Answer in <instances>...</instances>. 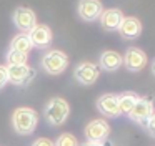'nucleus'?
Returning <instances> with one entry per match:
<instances>
[{
	"label": "nucleus",
	"mask_w": 155,
	"mask_h": 146,
	"mask_svg": "<svg viewBox=\"0 0 155 146\" xmlns=\"http://www.w3.org/2000/svg\"><path fill=\"white\" fill-rule=\"evenodd\" d=\"M38 123V115L35 110L32 108H17L12 115V125H14V129L18 133V135H32L37 128Z\"/></svg>",
	"instance_id": "1"
},
{
	"label": "nucleus",
	"mask_w": 155,
	"mask_h": 146,
	"mask_svg": "<svg viewBox=\"0 0 155 146\" xmlns=\"http://www.w3.org/2000/svg\"><path fill=\"white\" fill-rule=\"evenodd\" d=\"M122 65L130 71H140L147 65V55L137 46H130L122 56Z\"/></svg>",
	"instance_id": "6"
},
{
	"label": "nucleus",
	"mask_w": 155,
	"mask_h": 146,
	"mask_svg": "<svg viewBox=\"0 0 155 146\" xmlns=\"http://www.w3.org/2000/svg\"><path fill=\"white\" fill-rule=\"evenodd\" d=\"M8 83V73H7V65H0V90Z\"/></svg>",
	"instance_id": "20"
},
{
	"label": "nucleus",
	"mask_w": 155,
	"mask_h": 146,
	"mask_svg": "<svg viewBox=\"0 0 155 146\" xmlns=\"http://www.w3.org/2000/svg\"><path fill=\"white\" fill-rule=\"evenodd\" d=\"M8 50H15V52H22V53H27L32 50V43H30V38H28L27 33H18L12 38L10 42V48Z\"/></svg>",
	"instance_id": "16"
},
{
	"label": "nucleus",
	"mask_w": 155,
	"mask_h": 146,
	"mask_svg": "<svg viewBox=\"0 0 155 146\" xmlns=\"http://www.w3.org/2000/svg\"><path fill=\"white\" fill-rule=\"evenodd\" d=\"M100 66L105 70V71H115L122 66V55L114 50H105L100 55V60H98Z\"/></svg>",
	"instance_id": "15"
},
{
	"label": "nucleus",
	"mask_w": 155,
	"mask_h": 146,
	"mask_svg": "<svg viewBox=\"0 0 155 146\" xmlns=\"http://www.w3.org/2000/svg\"><path fill=\"white\" fill-rule=\"evenodd\" d=\"M137 101H138V96L134 95V93H124V95H120L118 96V110H120V115L128 116Z\"/></svg>",
	"instance_id": "17"
},
{
	"label": "nucleus",
	"mask_w": 155,
	"mask_h": 146,
	"mask_svg": "<svg viewBox=\"0 0 155 146\" xmlns=\"http://www.w3.org/2000/svg\"><path fill=\"white\" fill-rule=\"evenodd\" d=\"M78 146H105L104 143H85V144H78Z\"/></svg>",
	"instance_id": "23"
},
{
	"label": "nucleus",
	"mask_w": 155,
	"mask_h": 146,
	"mask_svg": "<svg viewBox=\"0 0 155 146\" xmlns=\"http://www.w3.org/2000/svg\"><path fill=\"white\" fill-rule=\"evenodd\" d=\"M32 146H55V144H54V141L48 139V138H38L32 143Z\"/></svg>",
	"instance_id": "22"
},
{
	"label": "nucleus",
	"mask_w": 155,
	"mask_h": 146,
	"mask_svg": "<svg viewBox=\"0 0 155 146\" xmlns=\"http://www.w3.org/2000/svg\"><path fill=\"white\" fill-rule=\"evenodd\" d=\"M54 144L55 146H78V141L70 133H62L57 138V143H54Z\"/></svg>",
	"instance_id": "19"
},
{
	"label": "nucleus",
	"mask_w": 155,
	"mask_h": 146,
	"mask_svg": "<svg viewBox=\"0 0 155 146\" xmlns=\"http://www.w3.org/2000/svg\"><path fill=\"white\" fill-rule=\"evenodd\" d=\"M98 75H100L98 66L94 65V63H90V62L77 65V68H75V71H74V76L77 78V81L82 83V85H87V86L94 85V83L97 81Z\"/></svg>",
	"instance_id": "8"
},
{
	"label": "nucleus",
	"mask_w": 155,
	"mask_h": 146,
	"mask_svg": "<svg viewBox=\"0 0 155 146\" xmlns=\"http://www.w3.org/2000/svg\"><path fill=\"white\" fill-rule=\"evenodd\" d=\"M28 38H30L32 46L37 48H47L52 43V30L48 25H35L34 28L28 32Z\"/></svg>",
	"instance_id": "11"
},
{
	"label": "nucleus",
	"mask_w": 155,
	"mask_h": 146,
	"mask_svg": "<svg viewBox=\"0 0 155 146\" xmlns=\"http://www.w3.org/2000/svg\"><path fill=\"white\" fill-rule=\"evenodd\" d=\"M68 65V58L60 50H48L42 58V66L48 75H58Z\"/></svg>",
	"instance_id": "3"
},
{
	"label": "nucleus",
	"mask_w": 155,
	"mask_h": 146,
	"mask_svg": "<svg viewBox=\"0 0 155 146\" xmlns=\"http://www.w3.org/2000/svg\"><path fill=\"white\" fill-rule=\"evenodd\" d=\"M152 73H153V75H155V62L152 63Z\"/></svg>",
	"instance_id": "24"
},
{
	"label": "nucleus",
	"mask_w": 155,
	"mask_h": 146,
	"mask_svg": "<svg viewBox=\"0 0 155 146\" xmlns=\"http://www.w3.org/2000/svg\"><path fill=\"white\" fill-rule=\"evenodd\" d=\"M152 113H153V103H152V100L138 98V101L135 103V106L132 108L128 116L132 118V121L138 123V125H145V121L150 118Z\"/></svg>",
	"instance_id": "12"
},
{
	"label": "nucleus",
	"mask_w": 155,
	"mask_h": 146,
	"mask_svg": "<svg viewBox=\"0 0 155 146\" xmlns=\"http://www.w3.org/2000/svg\"><path fill=\"white\" fill-rule=\"evenodd\" d=\"M14 23L17 28H20L24 33H28L37 25V17L35 12L28 7H18L14 13Z\"/></svg>",
	"instance_id": "7"
},
{
	"label": "nucleus",
	"mask_w": 155,
	"mask_h": 146,
	"mask_svg": "<svg viewBox=\"0 0 155 146\" xmlns=\"http://www.w3.org/2000/svg\"><path fill=\"white\" fill-rule=\"evenodd\" d=\"M145 126H147V131L150 133V136L155 138V111L150 115V118L145 121Z\"/></svg>",
	"instance_id": "21"
},
{
	"label": "nucleus",
	"mask_w": 155,
	"mask_h": 146,
	"mask_svg": "<svg viewBox=\"0 0 155 146\" xmlns=\"http://www.w3.org/2000/svg\"><path fill=\"white\" fill-rule=\"evenodd\" d=\"M8 73V83L17 86H25L35 78V68L28 65H18V66H7Z\"/></svg>",
	"instance_id": "5"
},
{
	"label": "nucleus",
	"mask_w": 155,
	"mask_h": 146,
	"mask_svg": "<svg viewBox=\"0 0 155 146\" xmlns=\"http://www.w3.org/2000/svg\"><path fill=\"white\" fill-rule=\"evenodd\" d=\"M122 20H124V13L122 10L118 8H108V10H104L100 15V25L104 30L107 32H114V30H118Z\"/></svg>",
	"instance_id": "13"
},
{
	"label": "nucleus",
	"mask_w": 155,
	"mask_h": 146,
	"mask_svg": "<svg viewBox=\"0 0 155 146\" xmlns=\"http://www.w3.org/2000/svg\"><path fill=\"white\" fill-rule=\"evenodd\" d=\"M118 32H120V35L124 38H128V40L137 38L142 33V23L135 17H124L120 27H118Z\"/></svg>",
	"instance_id": "14"
},
{
	"label": "nucleus",
	"mask_w": 155,
	"mask_h": 146,
	"mask_svg": "<svg viewBox=\"0 0 155 146\" xmlns=\"http://www.w3.org/2000/svg\"><path fill=\"white\" fill-rule=\"evenodd\" d=\"M97 110L104 116L117 118L120 115V110H118V95H114V93H105V95H102L97 100Z\"/></svg>",
	"instance_id": "10"
},
{
	"label": "nucleus",
	"mask_w": 155,
	"mask_h": 146,
	"mask_svg": "<svg viewBox=\"0 0 155 146\" xmlns=\"http://www.w3.org/2000/svg\"><path fill=\"white\" fill-rule=\"evenodd\" d=\"M84 133L87 143H104L110 135V126L104 119H94L85 126Z\"/></svg>",
	"instance_id": "4"
},
{
	"label": "nucleus",
	"mask_w": 155,
	"mask_h": 146,
	"mask_svg": "<svg viewBox=\"0 0 155 146\" xmlns=\"http://www.w3.org/2000/svg\"><path fill=\"white\" fill-rule=\"evenodd\" d=\"M28 55L22 52H15V50H8L7 52V66H18V65H27Z\"/></svg>",
	"instance_id": "18"
},
{
	"label": "nucleus",
	"mask_w": 155,
	"mask_h": 146,
	"mask_svg": "<svg viewBox=\"0 0 155 146\" xmlns=\"http://www.w3.org/2000/svg\"><path fill=\"white\" fill-rule=\"evenodd\" d=\"M77 12L80 15V18H84L85 22H94V20L100 18L104 7H102V3L98 0H80Z\"/></svg>",
	"instance_id": "9"
},
{
	"label": "nucleus",
	"mask_w": 155,
	"mask_h": 146,
	"mask_svg": "<svg viewBox=\"0 0 155 146\" xmlns=\"http://www.w3.org/2000/svg\"><path fill=\"white\" fill-rule=\"evenodd\" d=\"M44 115L50 125L58 126L68 118V115H70V106H68V103L64 98H58L57 96V98H52L45 105Z\"/></svg>",
	"instance_id": "2"
}]
</instances>
